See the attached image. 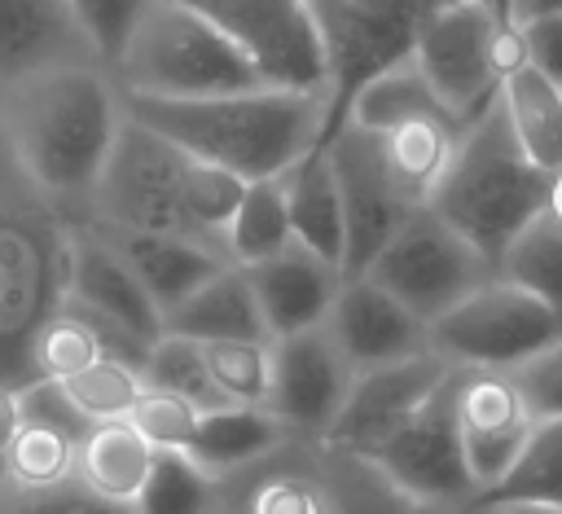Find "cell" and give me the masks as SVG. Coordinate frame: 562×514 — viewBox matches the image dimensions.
Returning a JSON list of instances; mask_svg holds the SVG:
<instances>
[{
  "label": "cell",
  "instance_id": "cell-1",
  "mask_svg": "<svg viewBox=\"0 0 562 514\" xmlns=\"http://www.w3.org/2000/svg\"><path fill=\"white\" fill-rule=\"evenodd\" d=\"M119 123L123 92L105 62H61L0 88V132L66 220L88 215Z\"/></svg>",
  "mask_w": 562,
  "mask_h": 514
},
{
  "label": "cell",
  "instance_id": "cell-2",
  "mask_svg": "<svg viewBox=\"0 0 562 514\" xmlns=\"http://www.w3.org/2000/svg\"><path fill=\"white\" fill-rule=\"evenodd\" d=\"M241 176L180 149L176 141L123 110L83 220L171 233L224 255V228L241 202Z\"/></svg>",
  "mask_w": 562,
  "mask_h": 514
},
{
  "label": "cell",
  "instance_id": "cell-3",
  "mask_svg": "<svg viewBox=\"0 0 562 514\" xmlns=\"http://www.w3.org/2000/svg\"><path fill=\"white\" fill-rule=\"evenodd\" d=\"M123 92V88H119ZM123 110L180 149L241 176H281L290 163H299L316 141L329 132V97L325 92H299V88H241L220 97H132L123 92Z\"/></svg>",
  "mask_w": 562,
  "mask_h": 514
},
{
  "label": "cell",
  "instance_id": "cell-4",
  "mask_svg": "<svg viewBox=\"0 0 562 514\" xmlns=\"http://www.w3.org/2000/svg\"><path fill=\"white\" fill-rule=\"evenodd\" d=\"M544 198L549 171L522 154L501 101H492L461 127L452 163L426 206L496 268L505 246L544 211Z\"/></svg>",
  "mask_w": 562,
  "mask_h": 514
},
{
  "label": "cell",
  "instance_id": "cell-5",
  "mask_svg": "<svg viewBox=\"0 0 562 514\" xmlns=\"http://www.w3.org/2000/svg\"><path fill=\"white\" fill-rule=\"evenodd\" d=\"M66 215L18 167L0 132V387H26L31 338L61 303Z\"/></svg>",
  "mask_w": 562,
  "mask_h": 514
},
{
  "label": "cell",
  "instance_id": "cell-6",
  "mask_svg": "<svg viewBox=\"0 0 562 514\" xmlns=\"http://www.w3.org/2000/svg\"><path fill=\"white\" fill-rule=\"evenodd\" d=\"M110 75L132 97H167V101L220 97L263 83L255 62L180 0H145Z\"/></svg>",
  "mask_w": 562,
  "mask_h": 514
},
{
  "label": "cell",
  "instance_id": "cell-7",
  "mask_svg": "<svg viewBox=\"0 0 562 514\" xmlns=\"http://www.w3.org/2000/svg\"><path fill=\"white\" fill-rule=\"evenodd\" d=\"M408 53L461 127L496 101L501 75L522 62L518 31L483 0H439L413 26Z\"/></svg>",
  "mask_w": 562,
  "mask_h": 514
},
{
  "label": "cell",
  "instance_id": "cell-8",
  "mask_svg": "<svg viewBox=\"0 0 562 514\" xmlns=\"http://www.w3.org/2000/svg\"><path fill=\"white\" fill-rule=\"evenodd\" d=\"M382 290H391L413 316L426 325L443 316L452 303H461L470 290L496 277V268L457 233L448 228L430 206H417L373 255L364 268Z\"/></svg>",
  "mask_w": 562,
  "mask_h": 514
},
{
  "label": "cell",
  "instance_id": "cell-9",
  "mask_svg": "<svg viewBox=\"0 0 562 514\" xmlns=\"http://www.w3.org/2000/svg\"><path fill=\"white\" fill-rule=\"evenodd\" d=\"M558 312L522 286L492 277L430 321V351L452 369H518L558 334Z\"/></svg>",
  "mask_w": 562,
  "mask_h": 514
},
{
  "label": "cell",
  "instance_id": "cell-10",
  "mask_svg": "<svg viewBox=\"0 0 562 514\" xmlns=\"http://www.w3.org/2000/svg\"><path fill=\"white\" fill-rule=\"evenodd\" d=\"M224 31L272 88L325 92L329 53L312 0H180Z\"/></svg>",
  "mask_w": 562,
  "mask_h": 514
},
{
  "label": "cell",
  "instance_id": "cell-11",
  "mask_svg": "<svg viewBox=\"0 0 562 514\" xmlns=\"http://www.w3.org/2000/svg\"><path fill=\"white\" fill-rule=\"evenodd\" d=\"M61 303H70L83 321H92L110 356H123L132 365H140L149 343L162 334V312L88 220L66 224Z\"/></svg>",
  "mask_w": 562,
  "mask_h": 514
},
{
  "label": "cell",
  "instance_id": "cell-12",
  "mask_svg": "<svg viewBox=\"0 0 562 514\" xmlns=\"http://www.w3.org/2000/svg\"><path fill=\"white\" fill-rule=\"evenodd\" d=\"M452 373L364 461H373L408 496H417V501H426L443 514H470V505L479 496V483L465 466V448H461V435H457Z\"/></svg>",
  "mask_w": 562,
  "mask_h": 514
},
{
  "label": "cell",
  "instance_id": "cell-13",
  "mask_svg": "<svg viewBox=\"0 0 562 514\" xmlns=\"http://www.w3.org/2000/svg\"><path fill=\"white\" fill-rule=\"evenodd\" d=\"M325 145H329L338 198H342V237H347L342 277H360L373 264V255L386 246V237L417 211V202H408V193L386 171L373 132L356 123H338Z\"/></svg>",
  "mask_w": 562,
  "mask_h": 514
},
{
  "label": "cell",
  "instance_id": "cell-14",
  "mask_svg": "<svg viewBox=\"0 0 562 514\" xmlns=\"http://www.w3.org/2000/svg\"><path fill=\"white\" fill-rule=\"evenodd\" d=\"M448 373H452V365L439 351H417L408 360H391V365L351 373V387H347L329 431L321 435V444L351 452V457H369L404 417H413L426 404V395Z\"/></svg>",
  "mask_w": 562,
  "mask_h": 514
},
{
  "label": "cell",
  "instance_id": "cell-15",
  "mask_svg": "<svg viewBox=\"0 0 562 514\" xmlns=\"http://www.w3.org/2000/svg\"><path fill=\"white\" fill-rule=\"evenodd\" d=\"M351 365L325 334V325L272 338V382L263 409L285 426V435L321 439L351 387Z\"/></svg>",
  "mask_w": 562,
  "mask_h": 514
},
{
  "label": "cell",
  "instance_id": "cell-16",
  "mask_svg": "<svg viewBox=\"0 0 562 514\" xmlns=\"http://www.w3.org/2000/svg\"><path fill=\"white\" fill-rule=\"evenodd\" d=\"M452 413H457V435L465 448V466L487 492L518 457L527 444L536 413L527 395L518 391L514 373L505 369H457L452 373ZM479 501V496H474Z\"/></svg>",
  "mask_w": 562,
  "mask_h": 514
},
{
  "label": "cell",
  "instance_id": "cell-17",
  "mask_svg": "<svg viewBox=\"0 0 562 514\" xmlns=\"http://www.w3.org/2000/svg\"><path fill=\"white\" fill-rule=\"evenodd\" d=\"M224 514H334L329 448L321 439L285 435L263 457L220 479Z\"/></svg>",
  "mask_w": 562,
  "mask_h": 514
},
{
  "label": "cell",
  "instance_id": "cell-18",
  "mask_svg": "<svg viewBox=\"0 0 562 514\" xmlns=\"http://www.w3.org/2000/svg\"><path fill=\"white\" fill-rule=\"evenodd\" d=\"M321 325L356 373L430 351V325L364 272L342 277Z\"/></svg>",
  "mask_w": 562,
  "mask_h": 514
},
{
  "label": "cell",
  "instance_id": "cell-19",
  "mask_svg": "<svg viewBox=\"0 0 562 514\" xmlns=\"http://www.w3.org/2000/svg\"><path fill=\"white\" fill-rule=\"evenodd\" d=\"M246 277H250V290L259 299V312H263V325L272 338L321 325L342 286V268L299 242L250 264Z\"/></svg>",
  "mask_w": 562,
  "mask_h": 514
},
{
  "label": "cell",
  "instance_id": "cell-20",
  "mask_svg": "<svg viewBox=\"0 0 562 514\" xmlns=\"http://www.w3.org/2000/svg\"><path fill=\"white\" fill-rule=\"evenodd\" d=\"M61 62H101L66 0H0V88Z\"/></svg>",
  "mask_w": 562,
  "mask_h": 514
},
{
  "label": "cell",
  "instance_id": "cell-21",
  "mask_svg": "<svg viewBox=\"0 0 562 514\" xmlns=\"http://www.w3.org/2000/svg\"><path fill=\"white\" fill-rule=\"evenodd\" d=\"M105 246L132 268V277L145 286V294L154 299V308L167 316L180 299H189L211 272H220L228 259L189 242V237H171V233H145V228H123V224H101L88 220Z\"/></svg>",
  "mask_w": 562,
  "mask_h": 514
},
{
  "label": "cell",
  "instance_id": "cell-22",
  "mask_svg": "<svg viewBox=\"0 0 562 514\" xmlns=\"http://www.w3.org/2000/svg\"><path fill=\"white\" fill-rule=\"evenodd\" d=\"M281 185H285V202H290L294 242L342 268L347 237H342V198H338V176H334L329 145L316 141L299 163H290L281 171Z\"/></svg>",
  "mask_w": 562,
  "mask_h": 514
},
{
  "label": "cell",
  "instance_id": "cell-23",
  "mask_svg": "<svg viewBox=\"0 0 562 514\" xmlns=\"http://www.w3.org/2000/svg\"><path fill=\"white\" fill-rule=\"evenodd\" d=\"M162 329L211 343V338H272L259 312V299L250 290L246 268L224 264L220 272H211L189 299H180L167 316Z\"/></svg>",
  "mask_w": 562,
  "mask_h": 514
},
{
  "label": "cell",
  "instance_id": "cell-24",
  "mask_svg": "<svg viewBox=\"0 0 562 514\" xmlns=\"http://www.w3.org/2000/svg\"><path fill=\"white\" fill-rule=\"evenodd\" d=\"M149 466H154V448L127 417L92 422L75 448V483L101 501L132 505L149 479Z\"/></svg>",
  "mask_w": 562,
  "mask_h": 514
},
{
  "label": "cell",
  "instance_id": "cell-25",
  "mask_svg": "<svg viewBox=\"0 0 562 514\" xmlns=\"http://www.w3.org/2000/svg\"><path fill=\"white\" fill-rule=\"evenodd\" d=\"M496 101L505 110V123L514 132V141L522 145V154L553 171L562 163V88L553 79H544L536 66L514 62L501 75Z\"/></svg>",
  "mask_w": 562,
  "mask_h": 514
},
{
  "label": "cell",
  "instance_id": "cell-26",
  "mask_svg": "<svg viewBox=\"0 0 562 514\" xmlns=\"http://www.w3.org/2000/svg\"><path fill=\"white\" fill-rule=\"evenodd\" d=\"M373 136H378L382 163L395 176V185L408 193V202L426 206L452 163L461 123L448 114H426V119H408V123H400L391 132H373Z\"/></svg>",
  "mask_w": 562,
  "mask_h": 514
},
{
  "label": "cell",
  "instance_id": "cell-27",
  "mask_svg": "<svg viewBox=\"0 0 562 514\" xmlns=\"http://www.w3.org/2000/svg\"><path fill=\"white\" fill-rule=\"evenodd\" d=\"M281 439H285V426L268 409H259V404H224V409H211V413L198 417L193 444L184 452L206 474L224 479V474L241 470L246 461L263 457Z\"/></svg>",
  "mask_w": 562,
  "mask_h": 514
},
{
  "label": "cell",
  "instance_id": "cell-28",
  "mask_svg": "<svg viewBox=\"0 0 562 514\" xmlns=\"http://www.w3.org/2000/svg\"><path fill=\"white\" fill-rule=\"evenodd\" d=\"M426 114H448V105L439 101V92L430 88V79L413 62V53H404L356 88L342 123H356L364 132H391V127H400L408 119H426Z\"/></svg>",
  "mask_w": 562,
  "mask_h": 514
},
{
  "label": "cell",
  "instance_id": "cell-29",
  "mask_svg": "<svg viewBox=\"0 0 562 514\" xmlns=\"http://www.w3.org/2000/svg\"><path fill=\"white\" fill-rule=\"evenodd\" d=\"M501 505H562V417H536L514 466L487 492H479L470 510Z\"/></svg>",
  "mask_w": 562,
  "mask_h": 514
},
{
  "label": "cell",
  "instance_id": "cell-30",
  "mask_svg": "<svg viewBox=\"0 0 562 514\" xmlns=\"http://www.w3.org/2000/svg\"><path fill=\"white\" fill-rule=\"evenodd\" d=\"M290 242H294V228H290V202H285L281 176L246 180L241 202H237V211L228 220V233H224L228 264L250 268V264L285 250Z\"/></svg>",
  "mask_w": 562,
  "mask_h": 514
},
{
  "label": "cell",
  "instance_id": "cell-31",
  "mask_svg": "<svg viewBox=\"0 0 562 514\" xmlns=\"http://www.w3.org/2000/svg\"><path fill=\"white\" fill-rule=\"evenodd\" d=\"M496 277L522 286L540 303H549L562 321V224L540 211L496 259Z\"/></svg>",
  "mask_w": 562,
  "mask_h": 514
},
{
  "label": "cell",
  "instance_id": "cell-32",
  "mask_svg": "<svg viewBox=\"0 0 562 514\" xmlns=\"http://www.w3.org/2000/svg\"><path fill=\"white\" fill-rule=\"evenodd\" d=\"M75 448L79 435L18 417V431L4 448V483L13 488H61L75 479Z\"/></svg>",
  "mask_w": 562,
  "mask_h": 514
},
{
  "label": "cell",
  "instance_id": "cell-33",
  "mask_svg": "<svg viewBox=\"0 0 562 514\" xmlns=\"http://www.w3.org/2000/svg\"><path fill=\"white\" fill-rule=\"evenodd\" d=\"M132 505L136 514H211L220 505V479L206 474L189 452L154 448L149 479Z\"/></svg>",
  "mask_w": 562,
  "mask_h": 514
},
{
  "label": "cell",
  "instance_id": "cell-34",
  "mask_svg": "<svg viewBox=\"0 0 562 514\" xmlns=\"http://www.w3.org/2000/svg\"><path fill=\"white\" fill-rule=\"evenodd\" d=\"M140 378H145L149 387H162V391L184 395L198 413H211V409H224V404H228V400L220 395L211 369H206L202 343H198V338H184V334H171V329H162V334L149 343V351H145V360H140Z\"/></svg>",
  "mask_w": 562,
  "mask_h": 514
},
{
  "label": "cell",
  "instance_id": "cell-35",
  "mask_svg": "<svg viewBox=\"0 0 562 514\" xmlns=\"http://www.w3.org/2000/svg\"><path fill=\"white\" fill-rule=\"evenodd\" d=\"M329 479H334V514H443L395 488L373 461L338 448H329Z\"/></svg>",
  "mask_w": 562,
  "mask_h": 514
},
{
  "label": "cell",
  "instance_id": "cell-36",
  "mask_svg": "<svg viewBox=\"0 0 562 514\" xmlns=\"http://www.w3.org/2000/svg\"><path fill=\"white\" fill-rule=\"evenodd\" d=\"M97 356H105L101 334L92 329V321H83L70 303H57L44 325L31 338V373L35 378H70L83 365H92Z\"/></svg>",
  "mask_w": 562,
  "mask_h": 514
},
{
  "label": "cell",
  "instance_id": "cell-37",
  "mask_svg": "<svg viewBox=\"0 0 562 514\" xmlns=\"http://www.w3.org/2000/svg\"><path fill=\"white\" fill-rule=\"evenodd\" d=\"M70 404L88 417V422H119L132 413L136 395L145 391V378H140V365L123 360V356H97L92 365H83L79 373L61 378Z\"/></svg>",
  "mask_w": 562,
  "mask_h": 514
},
{
  "label": "cell",
  "instance_id": "cell-38",
  "mask_svg": "<svg viewBox=\"0 0 562 514\" xmlns=\"http://www.w3.org/2000/svg\"><path fill=\"white\" fill-rule=\"evenodd\" d=\"M202 356L228 404L263 409L272 382V338H211L202 343Z\"/></svg>",
  "mask_w": 562,
  "mask_h": 514
},
{
  "label": "cell",
  "instance_id": "cell-39",
  "mask_svg": "<svg viewBox=\"0 0 562 514\" xmlns=\"http://www.w3.org/2000/svg\"><path fill=\"white\" fill-rule=\"evenodd\" d=\"M198 417H202V413H198L184 395L162 391V387H149V382H145V391L136 395V404H132V413H127V422L145 435L149 448H176V452H184V448L193 444Z\"/></svg>",
  "mask_w": 562,
  "mask_h": 514
},
{
  "label": "cell",
  "instance_id": "cell-40",
  "mask_svg": "<svg viewBox=\"0 0 562 514\" xmlns=\"http://www.w3.org/2000/svg\"><path fill=\"white\" fill-rule=\"evenodd\" d=\"M66 4L75 9L92 53L105 66H114L119 48L127 44V35H132V26H136V18L145 9V0H66Z\"/></svg>",
  "mask_w": 562,
  "mask_h": 514
},
{
  "label": "cell",
  "instance_id": "cell-41",
  "mask_svg": "<svg viewBox=\"0 0 562 514\" xmlns=\"http://www.w3.org/2000/svg\"><path fill=\"white\" fill-rule=\"evenodd\" d=\"M509 373H514V382L527 395L536 417H562V325L536 356H527Z\"/></svg>",
  "mask_w": 562,
  "mask_h": 514
},
{
  "label": "cell",
  "instance_id": "cell-42",
  "mask_svg": "<svg viewBox=\"0 0 562 514\" xmlns=\"http://www.w3.org/2000/svg\"><path fill=\"white\" fill-rule=\"evenodd\" d=\"M518 48L522 62L536 66L544 79H553L562 88V13H544L531 22H518Z\"/></svg>",
  "mask_w": 562,
  "mask_h": 514
},
{
  "label": "cell",
  "instance_id": "cell-43",
  "mask_svg": "<svg viewBox=\"0 0 562 514\" xmlns=\"http://www.w3.org/2000/svg\"><path fill=\"white\" fill-rule=\"evenodd\" d=\"M88 492L70 479L61 488H13L0 483V514H79Z\"/></svg>",
  "mask_w": 562,
  "mask_h": 514
},
{
  "label": "cell",
  "instance_id": "cell-44",
  "mask_svg": "<svg viewBox=\"0 0 562 514\" xmlns=\"http://www.w3.org/2000/svg\"><path fill=\"white\" fill-rule=\"evenodd\" d=\"M351 4H356L360 13H369V18H378V22H386V26L413 35V26H417L439 0H351Z\"/></svg>",
  "mask_w": 562,
  "mask_h": 514
},
{
  "label": "cell",
  "instance_id": "cell-45",
  "mask_svg": "<svg viewBox=\"0 0 562 514\" xmlns=\"http://www.w3.org/2000/svg\"><path fill=\"white\" fill-rule=\"evenodd\" d=\"M18 431V391L13 387H0V483H4V448Z\"/></svg>",
  "mask_w": 562,
  "mask_h": 514
},
{
  "label": "cell",
  "instance_id": "cell-46",
  "mask_svg": "<svg viewBox=\"0 0 562 514\" xmlns=\"http://www.w3.org/2000/svg\"><path fill=\"white\" fill-rule=\"evenodd\" d=\"M544 13H562V0H509V26L544 18Z\"/></svg>",
  "mask_w": 562,
  "mask_h": 514
},
{
  "label": "cell",
  "instance_id": "cell-47",
  "mask_svg": "<svg viewBox=\"0 0 562 514\" xmlns=\"http://www.w3.org/2000/svg\"><path fill=\"white\" fill-rule=\"evenodd\" d=\"M544 211L562 224V163L549 171V198H544Z\"/></svg>",
  "mask_w": 562,
  "mask_h": 514
},
{
  "label": "cell",
  "instance_id": "cell-48",
  "mask_svg": "<svg viewBox=\"0 0 562 514\" xmlns=\"http://www.w3.org/2000/svg\"><path fill=\"white\" fill-rule=\"evenodd\" d=\"M79 514H136V505H123V501H101V496H88Z\"/></svg>",
  "mask_w": 562,
  "mask_h": 514
},
{
  "label": "cell",
  "instance_id": "cell-49",
  "mask_svg": "<svg viewBox=\"0 0 562 514\" xmlns=\"http://www.w3.org/2000/svg\"><path fill=\"white\" fill-rule=\"evenodd\" d=\"M492 514H562V505H501Z\"/></svg>",
  "mask_w": 562,
  "mask_h": 514
},
{
  "label": "cell",
  "instance_id": "cell-50",
  "mask_svg": "<svg viewBox=\"0 0 562 514\" xmlns=\"http://www.w3.org/2000/svg\"><path fill=\"white\" fill-rule=\"evenodd\" d=\"M492 4H496V13H501V18L509 22V0H492Z\"/></svg>",
  "mask_w": 562,
  "mask_h": 514
},
{
  "label": "cell",
  "instance_id": "cell-51",
  "mask_svg": "<svg viewBox=\"0 0 562 514\" xmlns=\"http://www.w3.org/2000/svg\"><path fill=\"white\" fill-rule=\"evenodd\" d=\"M470 514H492V510H470Z\"/></svg>",
  "mask_w": 562,
  "mask_h": 514
},
{
  "label": "cell",
  "instance_id": "cell-52",
  "mask_svg": "<svg viewBox=\"0 0 562 514\" xmlns=\"http://www.w3.org/2000/svg\"><path fill=\"white\" fill-rule=\"evenodd\" d=\"M211 514H224V510H220V505H215V510H211Z\"/></svg>",
  "mask_w": 562,
  "mask_h": 514
}]
</instances>
